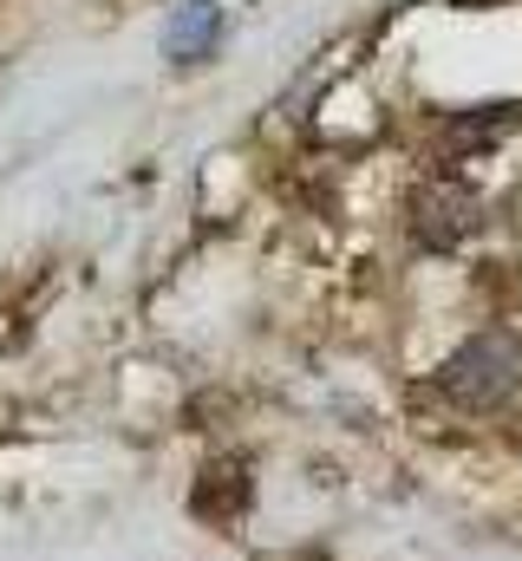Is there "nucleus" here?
Here are the masks:
<instances>
[{
  "label": "nucleus",
  "mask_w": 522,
  "mask_h": 561,
  "mask_svg": "<svg viewBox=\"0 0 522 561\" xmlns=\"http://www.w3.org/2000/svg\"><path fill=\"white\" fill-rule=\"evenodd\" d=\"M438 392L457 412H497L522 392V340L510 327H484L470 333L444 366H438Z\"/></svg>",
  "instance_id": "obj_1"
},
{
  "label": "nucleus",
  "mask_w": 522,
  "mask_h": 561,
  "mask_svg": "<svg viewBox=\"0 0 522 561\" xmlns=\"http://www.w3.org/2000/svg\"><path fill=\"white\" fill-rule=\"evenodd\" d=\"M477 216H484L477 196L457 190V183H431V190L411 196V229H418L424 249H457V242L477 229Z\"/></svg>",
  "instance_id": "obj_2"
},
{
  "label": "nucleus",
  "mask_w": 522,
  "mask_h": 561,
  "mask_svg": "<svg viewBox=\"0 0 522 561\" xmlns=\"http://www.w3.org/2000/svg\"><path fill=\"white\" fill-rule=\"evenodd\" d=\"M216 33H223V7L190 0V7H177V20H170L163 46H170V59H203V53L216 46Z\"/></svg>",
  "instance_id": "obj_3"
}]
</instances>
